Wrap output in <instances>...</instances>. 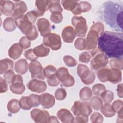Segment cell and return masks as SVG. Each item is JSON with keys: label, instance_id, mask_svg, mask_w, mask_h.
<instances>
[{"label": "cell", "instance_id": "cell-1", "mask_svg": "<svg viewBox=\"0 0 123 123\" xmlns=\"http://www.w3.org/2000/svg\"><path fill=\"white\" fill-rule=\"evenodd\" d=\"M98 48L108 58L123 59V33L106 31L99 37Z\"/></svg>", "mask_w": 123, "mask_h": 123}, {"label": "cell", "instance_id": "cell-2", "mask_svg": "<svg viewBox=\"0 0 123 123\" xmlns=\"http://www.w3.org/2000/svg\"><path fill=\"white\" fill-rule=\"evenodd\" d=\"M122 3L113 1H107L103 3L100 12L103 20L111 28L123 32Z\"/></svg>", "mask_w": 123, "mask_h": 123}, {"label": "cell", "instance_id": "cell-3", "mask_svg": "<svg viewBox=\"0 0 123 123\" xmlns=\"http://www.w3.org/2000/svg\"><path fill=\"white\" fill-rule=\"evenodd\" d=\"M16 26L20 29L21 32L25 35L30 41L36 39L38 33L37 30L28 15L24 14L21 18L15 20Z\"/></svg>", "mask_w": 123, "mask_h": 123}, {"label": "cell", "instance_id": "cell-4", "mask_svg": "<svg viewBox=\"0 0 123 123\" xmlns=\"http://www.w3.org/2000/svg\"><path fill=\"white\" fill-rule=\"evenodd\" d=\"M77 73L82 82L85 85L92 84L95 79V75L86 65L79 64L77 67Z\"/></svg>", "mask_w": 123, "mask_h": 123}, {"label": "cell", "instance_id": "cell-5", "mask_svg": "<svg viewBox=\"0 0 123 123\" xmlns=\"http://www.w3.org/2000/svg\"><path fill=\"white\" fill-rule=\"evenodd\" d=\"M71 111L75 116H88L93 111L91 104L85 101H76L71 108Z\"/></svg>", "mask_w": 123, "mask_h": 123}, {"label": "cell", "instance_id": "cell-6", "mask_svg": "<svg viewBox=\"0 0 123 123\" xmlns=\"http://www.w3.org/2000/svg\"><path fill=\"white\" fill-rule=\"evenodd\" d=\"M71 21L72 25L74 27L76 35L80 37H85L88 29L86 19L81 16H74Z\"/></svg>", "mask_w": 123, "mask_h": 123}, {"label": "cell", "instance_id": "cell-7", "mask_svg": "<svg viewBox=\"0 0 123 123\" xmlns=\"http://www.w3.org/2000/svg\"><path fill=\"white\" fill-rule=\"evenodd\" d=\"M56 75L60 82L65 87H71L74 84V78L70 74L68 69L64 67L59 68L56 71Z\"/></svg>", "mask_w": 123, "mask_h": 123}, {"label": "cell", "instance_id": "cell-8", "mask_svg": "<svg viewBox=\"0 0 123 123\" xmlns=\"http://www.w3.org/2000/svg\"><path fill=\"white\" fill-rule=\"evenodd\" d=\"M19 104L21 108L25 110H29L33 107H37L40 104L39 96L32 94L28 96L22 97L19 100Z\"/></svg>", "mask_w": 123, "mask_h": 123}, {"label": "cell", "instance_id": "cell-9", "mask_svg": "<svg viewBox=\"0 0 123 123\" xmlns=\"http://www.w3.org/2000/svg\"><path fill=\"white\" fill-rule=\"evenodd\" d=\"M43 44L53 50H59L62 45V40L60 35L56 33H49L44 37L43 39Z\"/></svg>", "mask_w": 123, "mask_h": 123}, {"label": "cell", "instance_id": "cell-10", "mask_svg": "<svg viewBox=\"0 0 123 123\" xmlns=\"http://www.w3.org/2000/svg\"><path fill=\"white\" fill-rule=\"evenodd\" d=\"M90 62L92 70L98 71L105 67L109 62L108 57L103 52H99L95 55Z\"/></svg>", "mask_w": 123, "mask_h": 123}, {"label": "cell", "instance_id": "cell-11", "mask_svg": "<svg viewBox=\"0 0 123 123\" xmlns=\"http://www.w3.org/2000/svg\"><path fill=\"white\" fill-rule=\"evenodd\" d=\"M28 69L31 74L32 79L44 80L45 76L43 74V69L39 62L37 60L31 61L29 65Z\"/></svg>", "mask_w": 123, "mask_h": 123}, {"label": "cell", "instance_id": "cell-12", "mask_svg": "<svg viewBox=\"0 0 123 123\" xmlns=\"http://www.w3.org/2000/svg\"><path fill=\"white\" fill-rule=\"evenodd\" d=\"M10 89L13 94L21 95L22 94L25 90V86L23 84V79L22 76L20 74H15L13 77Z\"/></svg>", "mask_w": 123, "mask_h": 123}, {"label": "cell", "instance_id": "cell-13", "mask_svg": "<svg viewBox=\"0 0 123 123\" xmlns=\"http://www.w3.org/2000/svg\"><path fill=\"white\" fill-rule=\"evenodd\" d=\"M30 116L37 123H49L50 115L47 111L40 109H34L30 112Z\"/></svg>", "mask_w": 123, "mask_h": 123}, {"label": "cell", "instance_id": "cell-14", "mask_svg": "<svg viewBox=\"0 0 123 123\" xmlns=\"http://www.w3.org/2000/svg\"><path fill=\"white\" fill-rule=\"evenodd\" d=\"M100 36L101 35L97 30L90 27L86 38L87 50H90L96 48Z\"/></svg>", "mask_w": 123, "mask_h": 123}, {"label": "cell", "instance_id": "cell-15", "mask_svg": "<svg viewBox=\"0 0 123 123\" xmlns=\"http://www.w3.org/2000/svg\"><path fill=\"white\" fill-rule=\"evenodd\" d=\"M27 88L32 92L41 93L45 91L47 86L45 82L37 79L30 80L26 85Z\"/></svg>", "mask_w": 123, "mask_h": 123}, {"label": "cell", "instance_id": "cell-16", "mask_svg": "<svg viewBox=\"0 0 123 123\" xmlns=\"http://www.w3.org/2000/svg\"><path fill=\"white\" fill-rule=\"evenodd\" d=\"M14 2L15 7L12 15L15 20H17L24 15V13L27 10V7L25 3L23 1L18 0L14 1Z\"/></svg>", "mask_w": 123, "mask_h": 123}, {"label": "cell", "instance_id": "cell-17", "mask_svg": "<svg viewBox=\"0 0 123 123\" xmlns=\"http://www.w3.org/2000/svg\"><path fill=\"white\" fill-rule=\"evenodd\" d=\"M37 25L41 36L44 37L51 33V25L48 19L45 18L39 19L37 22Z\"/></svg>", "mask_w": 123, "mask_h": 123}, {"label": "cell", "instance_id": "cell-18", "mask_svg": "<svg viewBox=\"0 0 123 123\" xmlns=\"http://www.w3.org/2000/svg\"><path fill=\"white\" fill-rule=\"evenodd\" d=\"M39 100L42 107L45 109L52 108L55 103L54 97L48 93H45L39 96Z\"/></svg>", "mask_w": 123, "mask_h": 123}, {"label": "cell", "instance_id": "cell-19", "mask_svg": "<svg viewBox=\"0 0 123 123\" xmlns=\"http://www.w3.org/2000/svg\"><path fill=\"white\" fill-rule=\"evenodd\" d=\"M76 36L74 29L71 26H67L62 31V37L66 43H72Z\"/></svg>", "mask_w": 123, "mask_h": 123}, {"label": "cell", "instance_id": "cell-20", "mask_svg": "<svg viewBox=\"0 0 123 123\" xmlns=\"http://www.w3.org/2000/svg\"><path fill=\"white\" fill-rule=\"evenodd\" d=\"M57 116L62 123H69L74 122V117L70 111L67 109H61L59 110L57 113Z\"/></svg>", "mask_w": 123, "mask_h": 123}, {"label": "cell", "instance_id": "cell-21", "mask_svg": "<svg viewBox=\"0 0 123 123\" xmlns=\"http://www.w3.org/2000/svg\"><path fill=\"white\" fill-rule=\"evenodd\" d=\"M1 14L5 16L11 15L14 9V3L10 0H0Z\"/></svg>", "mask_w": 123, "mask_h": 123}, {"label": "cell", "instance_id": "cell-22", "mask_svg": "<svg viewBox=\"0 0 123 123\" xmlns=\"http://www.w3.org/2000/svg\"><path fill=\"white\" fill-rule=\"evenodd\" d=\"M23 49L19 43H14L9 49L8 55L12 59L16 60L21 56Z\"/></svg>", "mask_w": 123, "mask_h": 123}, {"label": "cell", "instance_id": "cell-23", "mask_svg": "<svg viewBox=\"0 0 123 123\" xmlns=\"http://www.w3.org/2000/svg\"><path fill=\"white\" fill-rule=\"evenodd\" d=\"M28 65V63L25 59H19L15 63L14 70L20 74H24L27 72Z\"/></svg>", "mask_w": 123, "mask_h": 123}, {"label": "cell", "instance_id": "cell-24", "mask_svg": "<svg viewBox=\"0 0 123 123\" xmlns=\"http://www.w3.org/2000/svg\"><path fill=\"white\" fill-rule=\"evenodd\" d=\"M122 81V72L118 69L111 68L110 70L109 80L112 84H117Z\"/></svg>", "mask_w": 123, "mask_h": 123}, {"label": "cell", "instance_id": "cell-25", "mask_svg": "<svg viewBox=\"0 0 123 123\" xmlns=\"http://www.w3.org/2000/svg\"><path fill=\"white\" fill-rule=\"evenodd\" d=\"M33 50L35 55L37 58L47 56L50 52L49 48L44 44L35 47L33 49Z\"/></svg>", "mask_w": 123, "mask_h": 123}, {"label": "cell", "instance_id": "cell-26", "mask_svg": "<svg viewBox=\"0 0 123 123\" xmlns=\"http://www.w3.org/2000/svg\"><path fill=\"white\" fill-rule=\"evenodd\" d=\"M13 68V61L5 58L0 61V74H2L9 70H12Z\"/></svg>", "mask_w": 123, "mask_h": 123}, {"label": "cell", "instance_id": "cell-27", "mask_svg": "<svg viewBox=\"0 0 123 123\" xmlns=\"http://www.w3.org/2000/svg\"><path fill=\"white\" fill-rule=\"evenodd\" d=\"M15 20L12 17H8L4 20L3 27L4 29L8 32L13 31L16 27Z\"/></svg>", "mask_w": 123, "mask_h": 123}, {"label": "cell", "instance_id": "cell-28", "mask_svg": "<svg viewBox=\"0 0 123 123\" xmlns=\"http://www.w3.org/2000/svg\"><path fill=\"white\" fill-rule=\"evenodd\" d=\"M7 110L11 113H16L20 110L19 101L17 99H11L7 104Z\"/></svg>", "mask_w": 123, "mask_h": 123}, {"label": "cell", "instance_id": "cell-29", "mask_svg": "<svg viewBox=\"0 0 123 123\" xmlns=\"http://www.w3.org/2000/svg\"><path fill=\"white\" fill-rule=\"evenodd\" d=\"M92 96V92L90 87H83L79 92V98L82 101H87Z\"/></svg>", "mask_w": 123, "mask_h": 123}, {"label": "cell", "instance_id": "cell-30", "mask_svg": "<svg viewBox=\"0 0 123 123\" xmlns=\"http://www.w3.org/2000/svg\"><path fill=\"white\" fill-rule=\"evenodd\" d=\"M101 112L106 117H111L115 115V112L113 111L111 105L109 103H105L100 108Z\"/></svg>", "mask_w": 123, "mask_h": 123}, {"label": "cell", "instance_id": "cell-31", "mask_svg": "<svg viewBox=\"0 0 123 123\" xmlns=\"http://www.w3.org/2000/svg\"><path fill=\"white\" fill-rule=\"evenodd\" d=\"M50 4V0H37L35 1V5L37 9L45 13V12L49 10Z\"/></svg>", "mask_w": 123, "mask_h": 123}, {"label": "cell", "instance_id": "cell-32", "mask_svg": "<svg viewBox=\"0 0 123 123\" xmlns=\"http://www.w3.org/2000/svg\"><path fill=\"white\" fill-rule=\"evenodd\" d=\"M110 70V69L108 68H103L98 70L97 74V76L100 82H106L108 81Z\"/></svg>", "mask_w": 123, "mask_h": 123}, {"label": "cell", "instance_id": "cell-33", "mask_svg": "<svg viewBox=\"0 0 123 123\" xmlns=\"http://www.w3.org/2000/svg\"><path fill=\"white\" fill-rule=\"evenodd\" d=\"M60 0H50V4L49 10L51 13L59 12L62 13L63 9L62 8Z\"/></svg>", "mask_w": 123, "mask_h": 123}, {"label": "cell", "instance_id": "cell-34", "mask_svg": "<svg viewBox=\"0 0 123 123\" xmlns=\"http://www.w3.org/2000/svg\"><path fill=\"white\" fill-rule=\"evenodd\" d=\"M101 99L105 103H110L114 98V94L111 90H105L100 95Z\"/></svg>", "mask_w": 123, "mask_h": 123}, {"label": "cell", "instance_id": "cell-35", "mask_svg": "<svg viewBox=\"0 0 123 123\" xmlns=\"http://www.w3.org/2000/svg\"><path fill=\"white\" fill-rule=\"evenodd\" d=\"M90 104L95 110L98 111L100 109L103 105V101L99 97L94 96L90 100Z\"/></svg>", "mask_w": 123, "mask_h": 123}, {"label": "cell", "instance_id": "cell-36", "mask_svg": "<svg viewBox=\"0 0 123 123\" xmlns=\"http://www.w3.org/2000/svg\"><path fill=\"white\" fill-rule=\"evenodd\" d=\"M61 3L65 10L72 12L75 8L78 2L77 0H62Z\"/></svg>", "mask_w": 123, "mask_h": 123}, {"label": "cell", "instance_id": "cell-37", "mask_svg": "<svg viewBox=\"0 0 123 123\" xmlns=\"http://www.w3.org/2000/svg\"><path fill=\"white\" fill-rule=\"evenodd\" d=\"M109 64L111 68H116L122 70L123 68V59L112 58L110 60Z\"/></svg>", "mask_w": 123, "mask_h": 123}, {"label": "cell", "instance_id": "cell-38", "mask_svg": "<svg viewBox=\"0 0 123 123\" xmlns=\"http://www.w3.org/2000/svg\"><path fill=\"white\" fill-rule=\"evenodd\" d=\"M74 45L75 49L79 50H85L86 49V40L84 38L78 37L75 40Z\"/></svg>", "mask_w": 123, "mask_h": 123}, {"label": "cell", "instance_id": "cell-39", "mask_svg": "<svg viewBox=\"0 0 123 123\" xmlns=\"http://www.w3.org/2000/svg\"><path fill=\"white\" fill-rule=\"evenodd\" d=\"M106 90L105 86L102 84H97L92 87V93L97 96H99Z\"/></svg>", "mask_w": 123, "mask_h": 123}, {"label": "cell", "instance_id": "cell-40", "mask_svg": "<svg viewBox=\"0 0 123 123\" xmlns=\"http://www.w3.org/2000/svg\"><path fill=\"white\" fill-rule=\"evenodd\" d=\"M57 69L52 65H48L43 69V74L45 77L48 78L51 75L56 74Z\"/></svg>", "mask_w": 123, "mask_h": 123}, {"label": "cell", "instance_id": "cell-41", "mask_svg": "<svg viewBox=\"0 0 123 123\" xmlns=\"http://www.w3.org/2000/svg\"><path fill=\"white\" fill-rule=\"evenodd\" d=\"M63 61L66 65L68 67H74L77 65L76 60L73 57L69 55H66L63 57Z\"/></svg>", "mask_w": 123, "mask_h": 123}, {"label": "cell", "instance_id": "cell-42", "mask_svg": "<svg viewBox=\"0 0 123 123\" xmlns=\"http://www.w3.org/2000/svg\"><path fill=\"white\" fill-rule=\"evenodd\" d=\"M50 20L51 22L55 24L61 23L63 20V16L62 13L56 12L51 13L50 16Z\"/></svg>", "mask_w": 123, "mask_h": 123}, {"label": "cell", "instance_id": "cell-43", "mask_svg": "<svg viewBox=\"0 0 123 123\" xmlns=\"http://www.w3.org/2000/svg\"><path fill=\"white\" fill-rule=\"evenodd\" d=\"M66 95V91L65 89L63 88H59L56 90L54 96L57 100H62L65 98Z\"/></svg>", "mask_w": 123, "mask_h": 123}, {"label": "cell", "instance_id": "cell-44", "mask_svg": "<svg viewBox=\"0 0 123 123\" xmlns=\"http://www.w3.org/2000/svg\"><path fill=\"white\" fill-rule=\"evenodd\" d=\"M123 103L122 100L117 99L115 100L112 103L111 107L113 111H115V112L118 113L123 111Z\"/></svg>", "mask_w": 123, "mask_h": 123}, {"label": "cell", "instance_id": "cell-45", "mask_svg": "<svg viewBox=\"0 0 123 123\" xmlns=\"http://www.w3.org/2000/svg\"><path fill=\"white\" fill-rule=\"evenodd\" d=\"M60 83V82L57 78L56 74L51 75L47 78V83L50 86H56L59 85Z\"/></svg>", "mask_w": 123, "mask_h": 123}, {"label": "cell", "instance_id": "cell-46", "mask_svg": "<svg viewBox=\"0 0 123 123\" xmlns=\"http://www.w3.org/2000/svg\"><path fill=\"white\" fill-rule=\"evenodd\" d=\"M90 121L91 123H102L103 121V117L102 115L99 112H94L91 115Z\"/></svg>", "mask_w": 123, "mask_h": 123}, {"label": "cell", "instance_id": "cell-47", "mask_svg": "<svg viewBox=\"0 0 123 123\" xmlns=\"http://www.w3.org/2000/svg\"><path fill=\"white\" fill-rule=\"evenodd\" d=\"M91 56L89 52L84 51L79 54V61L82 62L87 63L90 61Z\"/></svg>", "mask_w": 123, "mask_h": 123}, {"label": "cell", "instance_id": "cell-48", "mask_svg": "<svg viewBox=\"0 0 123 123\" xmlns=\"http://www.w3.org/2000/svg\"><path fill=\"white\" fill-rule=\"evenodd\" d=\"M19 42L23 49H27L31 46V41L26 36L22 37L20 39Z\"/></svg>", "mask_w": 123, "mask_h": 123}, {"label": "cell", "instance_id": "cell-49", "mask_svg": "<svg viewBox=\"0 0 123 123\" xmlns=\"http://www.w3.org/2000/svg\"><path fill=\"white\" fill-rule=\"evenodd\" d=\"M24 57L26 59L31 61L36 60L38 58L35 55L33 52V49H30L25 51L24 52Z\"/></svg>", "mask_w": 123, "mask_h": 123}, {"label": "cell", "instance_id": "cell-50", "mask_svg": "<svg viewBox=\"0 0 123 123\" xmlns=\"http://www.w3.org/2000/svg\"><path fill=\"white\" fill-rule=\"evenodd\" d=\"M82 13L90 11L91 9V5L90 3L87 1H80L79 2Z\"/></svg>", "mask_w": 123, "mask_h": 123}, {"label": "cell", "instance_id": "cell-51", "mask_svg": "<svg viewBox=\"0 0 123 123\" xmlns=\"http://www.w3.org/2000/svg\"><path fill=\"white\" fill-rule=\"evenodd\" d=\"M14 75L15 74L14 71L12 70H10L4 74L3 77L8 84H11L12 79Z\"/></svg>", "mask_w": 123, "mask_h": 123}, {"label": "cell", "instance_id": "cell-52", "mask_svg": "<svg viewBox=\"0 0 123 123\" xmlns=\"http://www.w3.org/2000/svg\"><path fill=\"white\" fill-rule=\"evenodd\" d=\"M8 83L2 77H0V93H3L6 92L8 89Z\"/></svg>", "mask_w": 123, "mask_h": 123}, {"label": "cell", "instance_id": "cell-53", "mask_svg": "<svg viewBox=\"0 0 123 123\" xmlns=\"http://www.w3.org/2000/svg\"><path fill=\"white\" fill-rule=\"evenodd\" d=\"M88 121V116H83V115H79L76 116L74 118V123H87Z\"/></svg>", "mask_w": 123, "mask_h": 123}, {"label": "cell", "instance_id": "cell-54", "mask_svg": "<svg viewBox=\"0 0 123 123\" xmlns=\"http://www.w3.org/2000/svg\"><path fill=\"white\" fill-rule=\"evenodd\" d=\"M117 93L118 97L119 98H122L123 96V84L121 83L118 85L117 87Z\"/></svg>", "mask_w": 123, "mask_h": 123}, {"label": "cell", "instance_id": "cell-55", "mask_svg": "<svg viewBox=\"0 0 123 123\" xmlns=\"http://www.w3.org/2000/svg\"><path fill=\"white\" fill-rule=\"evenodd\" d=\"M49 123H59V121L56 116H50Z\"/></svg>", "mask_w": 123, "mask_h": 123}]
</instances>
